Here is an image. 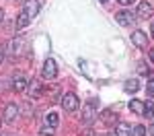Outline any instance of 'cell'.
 I'll return each instance as SVG.
<instances>
[{"label": "cell", "instance_id": "6da1fadb", "mask_svg": "<svg viewBox=\"0 0 154 136\" xmlns=\"http://www.w3.org/2000/svg\"><path fill=\"white\" fill-rule=\"evenodd\" d=\"M97 118H99V111H97L95 103H93V101L86 103V105L82 107V124H84V126H91Z\"/></svg>", "mask_w": 154, "mask_h": 136}, {"label": "cell", "instance_id": "7a4b0ae2", "mask_svg": "<svg viewBox=\"0 0 154 136\" xmlns=\"http://www.w3.org/2000/svg\"><path fill=\"white\" fill-rule=\"evenodd\" d=\"M62 107L66 111H76L78 109V97L74 93H66L62 95Z\"/></svg>", "mask_w": 154, "mask_h": 136}, {"label": "cell", "instance_id": "3957f363", "mask_svg": "<svg viewBox=\"0 0 154 136\" xmlns=\"http://www.w3.org/2000/svg\"><path fill=\"white\" fill-rule=\"evenodd\" d=\"M43 76H45V78H49V81L58 76V64H56V60L48 58V60L43 62Z\"/></svg>", "mask_w": 154, "mask_h": 136}, {"label": "cell", "instance_id": "277c9868", "mask_svg": "<svg viewBox=\"0 0 154 136\" xmlns=\"http://www.w3.org/2000/svg\"><path fill=\"white\" fill-rule=\"evenodd\" d=\"M17 118H19V105H17V103H8V105L4 107V120L8 124H12Z\"/></svg>", "mask_w": 154, "mask_h": 136}, {"label": "cell", "instance_id": "5b68a950", "mask_svg": "<svg viewBox=\"0 0 154 136\" xmlns=\"http://www.w3.org/2000/svg\"><path fill=\"white\" fill-rule=\"evenodd\" d=\"M154 14V6L150 2H140L138 4V17H142V19H150Z\"/></svg>", "mask_w": 154, "mask_h": 136}, {"label": "cell", "instance_id": "8992f818", "mask_svg": "<svg viewBox=\"0 0 154 136\" xmlns=\"http://www.w3.org/2000/svg\"><path fill=\"white\" fill-rule=\"evenodd\" d=\"M115 19H117V23L123 25V27H128V25H131L134 21H136V19H134V12H130V11L117 12V14H115Z\"/></svg>", "mask_w": 154, "mask_h": 136}, {"label": "cell", "instance_id": "52a82bcc", "mask_svg": "<svg viewBox=\"0 0 154 136\" xmlns=\"http://www.w3.org/2000/svg\"><path fill=\"white\" fill-rule=\"evenodd\" d=\"M131 41H134V46H138V48H148V35L144 33V31H136L134 35H131Z\"/></svg>", "mask_w": 154, "mask_h": 136}, {"label": "cell", "instance_id": "ba28073f", "mask_svg": "<svg viewBox=\"0 0 154 136\" xmlns=\"http://www.w3.org/2000/svg\"><path fill=\"white\" fill-rule=\"evenodd\" d=\"M41 93H43V89H41V83H39L37 78L29 81V95H31L33 99H39V97H41Z\"/></svg>", "mask_w": 154, "mask_h": 136}, {"label": "cell", "instance_id": "9c48e42d", "mask_svg": "<svg viewBox=\"0 0 154 136\" xmlns=\"http://www.w3.org/2000/svg\"><path fill=\"white\" fill-rule=\"evenodd\" d=\"M27 85H29V83H27V78H25L23 74H17V76L12 78V89H14L17 93H23L25 89H27Z\"/></svg>", "mask_w": 154, "mask_h": 136}, {"label": "cell", "instance_id": "30bf717a", "mask_svg": "<svg viewBox=\"0 0 154 136\" xmlns=\"http://www.w3.org/2000/svg\"><path fill=\"white\" fill-rule=\"evenodd\" d=\"M23 46H25V39H23L21 35H19V37H14V39H12L11 43H8V48H11V52L14 54V56H17V54H21Z\"/></svg>", "mask_w": 154, "mask_h": 136}, {"label": "cell", "instance_id": "8fae6325", "mask_svg": "<svg viewBox=\"0 0 154 136\" xmlns=\"http://www.w3.org/2000/svg\"><path fill=\"white\" fill-rule=\"evenodd\" d=\"M23 11L27 12V14H29L31 19H33L37 12H39V4H37L35 0H27V2H25V8H23Z\"/></svg>", "mask_w": 154, "mask_h": 136}, {"label": "cell", "instance_id": "7c38bea8", "mask_svg": "<svg viewBox=\"0 0 154 136\" xmlns=\"http://www.w3.org/2000/svg\"><path fill=\"white\" fill-rule=\"evenodd\" d=\"M115 136H131V126L125 122H119L115 126Z\"/></svg>", "mask_w": 154, "mask_h": 136}, {"label": "cell", "instance_id": "4fadbf2b", "mask_svg": "<svg viewBox=\"0 0 154 136\" xmlns=\"http://www.w3.org/2000/svg\"><path fill=\"white\" fill-rule=\"evenodd\" d=\"M130 109L134 111V113H138V115H144V101H140V99H131L130 101Z\"/></svg>", "mask_w": 154, "mask_h": 136}, {"label": "cell", "instance_id": "5bb4252c", "mask_svg": "<svg viewBox=\"0 0 154 136\" xmlns=\"http://www.w3.org/2000/svg\"><path fill=\"white\" fill-rule=\"evenodd\" d=\"M29 23H31V17L25 11H21V14L17 17V29H23V27H27Z\"/></svg>", "mask_w": 154, "mask_h": 136}, {"label": "cell", "instance_id": "9a60e30c", "mask_svg": "<svg viewBox=\"0 0 154 136\" xmlns=\"http://www.w3.org/2000/svg\"><path fill=\"white\" fill-rule=\"evenodd\" d=\"M128 93H138L140 91V83L136 81V78H130V81H125V87H123Z\"/></svg>", "mask_w": 154, "mask_h": 136}, {"label": "cell", "instance_id": "2e32d148", "mask_svg": "<svg viewBox=\"0 0 154 136\" xmlns=\"http://www.w3.org/2000/svg\"><path fill=\"white\" fill-rule=\"evenodd\" d=\"M115 118H117V113H113V109L101 111V120H103L105 124H113V122H115Z\"/></svg>", "mask_w": 154, "mask_h": 136}, {"label": "cell", "instance_id": "e0dca14e", "mask_svg": "<svg viewBox=\"0 0 154 136\" xmlns=\"http://www.w3.org/2000/svg\"><path fill=\"white\" fill-rule=\"evenodd\" d=\"M60 122V115L58 113H48L45 115V126H51V128H56Z\"/></svg>", "mask_w": 154, "mask_h": 136}, {"label": "cell", "instance_id": "ac0fdd59", "mask_svg": "<svg viewBox=\"0 0 154 136\" xmlns=\"http://www.w3.org/2000/svg\"><path fill=\"white\" fill-rule=\"evenodd\" d=\"M144 115L154 118V101H144Z\"/></svg>", "mask_w": 154, "mask_h": 136}, {"label": "cell", "instance_id": "d6986e66", "mask_svg": "<svg viewBox=\"0 0 154 136\" xmlns=\"http://www.w3.org/2000/svg\"><path fill=\"white\" fill-rule=\"evenodd\" d=\"M131 134H134V136H146V128H144L142 124H138V126H134Z\"/></svg>", "mask_w": 154, "mask_h": 136}, {"label": "cell", "instance_id": "ffe728a7", "mask_svg": "<svg viewBox=\"0 0 154 136\" xmlns=\"http://www.w3.org/2000/svg\"><path fill=\"white\" fill-rule=\"evenodd\" d=\"M56 132H54V128L51 126H43L41 130H39V136H54Z\"/></svg>", "mask_w": 154, "mask_h": 136}, {"label": "cell", "instance_id": "44dd1931", "mask_svg": "<svg viewBox=\"0 0 154 136\" xmlns=\"http://www.w3.org/2000/svg\"><path fill=\"white\" fill-rule=\"evenodd\" d=\"M138 70H140V74H148V68H146V62H140V64H138Z\"/></svg>", "mask_w": 154, "mask_h": 136}, {"label": "cell", "instance_id": "7402d4cb", "mask_svg": "<svg viewBox=\"0 0 154 136\" xmlns=\"http://www.w3.org/2000/svg\"><path fill=\"white\" fill-rule=\"evenodd\" d=\"M148 95H150V97H154V81H150V83H148Z\"/></svg>", "mask_w": 154, "mask_h": 136}, {"label": "cell", "instance_id": "603a6c76", "mask_svg": "<svg viewBox=\"0 0 154 136\" xmlns=\"http://www.w3.org/2000/svg\"><path fill=\"white\" fill-rule=\"evenodd\" d=\"M119 4H123V6H128V4H131V2H136V0H117Z\"/></svg>", "mask_w": 154, "mask_h": 136}, {"label": "cell", "instance_id": "cb8c5ba5", "mask_svg": "<svg viewBox=\"0 0 154 136\" xmlns=\"http://www.w3.org/2000/svg\"><path fill=\"white\" fill-rule=\"evenodd\" d=\"M82 136H95V132H93V130L88 128V130H84V132H82Z\"/></svg>", "mask_w": 154, "mask_h": 136}, {"label": "cell", "instance_id": "d4e9b609", "mask_svg": "<svg viewBox=\"0 0 154 136\" xmlns=\"http://www.w3.org/2000/svg\"><path fill=\"white\" fill-rule=\"evenodd\" d=\"M148 56H150V60L154 62V49H150V54H148Z\"/></svg>", "mask_w": 154, "mask_h": 136}, {"label": "cell", "instance_id": "484cf974", "mask_svg": "<svg viewBox=\"0 0 154 136\" xmlns=\"http://www.w3.org/2000/svg\"><path fill=\"white\" fill-rule=\"evenodd\" d=\"M148 132H150V134L154 136V124H152V126H150V128H148Z\"/></svg>", "mask_w": 154, "mask_h": 136}, {"label": "cell", "instance_id": "4316f807", "mask_svg": "<svg viewBox=\"0 0 154 136\" xmlns=\"http://www.w3.org/2000/svg\"><path fill=\"white\" fill-rule=\"evenodd\" d=\"M2 60H4V52L0 49V64H2Z\"/></svg>", "mask_w": 154, "mask_h": 136}, {"label": "cell", "instance_id": "83f0119b", "mask_svg": "<svg viewBox=\"0 0 154 136\" xmlns=\"http://www.w3.org/2000/svg\"><path fill=\"white\" fill-rule=\"evenodd\" d=\"M4 21V12H2V8H0V23Z\"/></svg>", "mask_w": 154, "mask_h": 136}, {"label": "cell", "instance_id": "f1b7e54d", "mask_svg": "<svg viewBox=\"0 0 154 136\" xmlns=\"http://www.w3.org/2000/svg\"><path fill=\"white\" fill-rule=\"evenodd\" d=\"M101 136H115V132H105V134H101Z\"/></svg>", "mask_w": 154, "mask_h": 136}, {"label": "cell", "instance_id": "f546056e", "mask_svg": "<svg viewBox=\"0 0 154 136\" xmlns=\"http://www.w3.org/2000/svg\"><path fill=\"white\" fill-rule=\"evenodd\" d=\"M152 37H154V23H152Z\"/></svg>", "mask_w": 154, "mask_h": 136}, {"label": "cell", "instance_id": "4dcf8cb0", "mask_svg": "<svg viewBox=\"0 0 154 136\" xmlns=\"http://www.w3.org/2000/svg\"><path fill=\"white\" fill-rule=\"evenodd\" d=\"M99 2H109V0H99Z\"/></svg>", "mask_w": 154, "mask_h": 136}, {"label": "cell", "instance_id": "1f68e13d", "mask_svg": "<svg viewBox=\"0 0 154 136\" xmlns=\"http://www.w3.org/2000/svg\"><path fill=\"white\" fill-rule=\"evenodd\" d=\"M0 136H4V134H0Z\"/></svg>", "mask_w": 154, "mask_h": 136}]
</instances>
